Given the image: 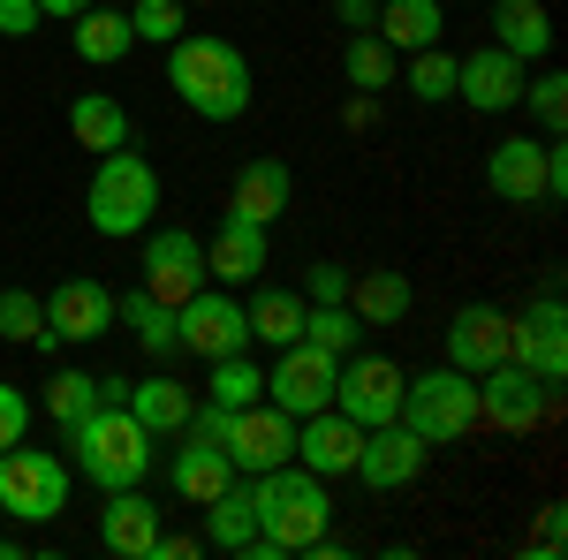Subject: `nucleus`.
Here are the masks:
<instances>
[{
  "mask_svg": "<svg viewBox=\"0 0 568 560\" xmlns=\"http://www.w3.org/2000/svg\"><path fill=\"white\" fill-rule=\"evenodd\" d=\"M251 508H258V538L243 546V560H288V553H304L311 538H326V522H334L326 477H311L304 462L251 477Z\"/></svg>",
  "mask_w": 568,
  "mask_h": 560,
  "instance_id": "1",
  "label": "nucleus"
},
{
  "mask_svg": "<svg viewBox=\"0 0 568 560\" xmlns=\"http://www.w3.org/2000/svg\"><path fill=\"white\" fill-rule=\"evenodd\" d=\"M168 84H175V99L197 122H243L251 99H258L243 45L213 39V31H182V39L168 45Z\"/></svg>",
  "mask_w": 568,
  "mask_h": 560,
  "instance_id": "2",
  "label": "nucleus"
},
{
  "mask_svg": "<svg viewBox=\"0 0 568 560\" xmlns=\"http://www.w3.org/2000/svg\"><path fill=\"white\" fill-rule=\"evenodd\" d=\"M61 439L77 447V470L99 492H122V485H144L152 477V431L130 417V401H99L84 425H69Z\"/></svg>",
  "mask_w": 568,
  "mask_h": 560,
  "instance_id": "3",
  "label": "nucleus"
},
{
  "mask_svg": "<svg viewBox=\"0 0 568 560\" xmlns=\"http://www.w3.org/2000/svg\"><path fill=\"white\" fill-rule=\"evenodd\" d=\"M84 213L99 235H144L152 227V213H160V167L136 152V144H122V152H99V174H91V197Z\"/></svg>",
  "mask_w": 568,
  "mask_h": 560,
  "instance_id": "4",
  "label": "nucleus"
},
{
  "mask_svg": "<svg viewBox=\"0 0 568 560\" xmlns=\"http://www.w3.org/2000/svg\"><path fill=\"white\" fill-rule=\"evenodd\" d=\"M394 417L417 431L425 447H455V439L478 431V379L455 371V364L417 371V379H402V409H394Z\"/></svg>",
  "mask_w": 568,
  "mask_h": 560,
  "instance_id": "5",
  "label": "nucleus"
},
{
  "mask_svg": "<svg viewBox=\"0 0 568 560\" xmlns=\"http://www.w3.org/2000/svg\"><path fill=\"white\" fill-rule=\"evenodd\" d=\"M485 190L500 205H554L568 190V160H561V136H500L485 152Z\"/></svg>",
  "mask_w": 568,
  "mask_h": 560,
  "instance_id": "6",
  "label": "nucleus"
},
{
  "mask_svg": "<svg viewBox=\"0 0 568 560\" xmlns=\"http://www.w3.org/2000/svg\"><path fill=\"white\" fill-rule=\"evenodd\" d=\"M69 508V462L45 447H0V516L16 522H53Z\"/></svg>",
  "mask_w": 568,
  "mask_h": 560,
  "instance_id": "7",
  "label": "nucleus"
},
{
  "mask_svg": "<svg viewBox=\"0 0 568 560\" xmlns=\"http://www.w3.org/2000/svg\"><path fill=\"white\" fill-rule=\"evenodd\" d=\"M227 462H235V477H265L281 470V462H296V417L288 409H273V401H243V409H227Z\"/></svg>",
  "mask_w": 568,
  "mask_h": 560,
  "instance_id": "8",
  "label": "nucleus"
},
{
  "mask_svg": "<svg viewBox=\"0 0 568 560\" xmlns=\"http://www.w3.org/2000/svg\"><path fill=\"white\" fill-rule=\"evenodd\" d=\"M334 379H342V356L311 342L273 348V371H265V401L288 409V417H311V409H334Z\"/></svg>",
  "mask_w": 568,
  "mask_h": 560,
  "instance_id": "9",
  "label": "nucleus"
},
{
  "mask_svg": "<svg viewBox=\"0 0 568 560\" xmlns=\"http://www.w3.org/2000/svg\"><path fill=\"white\" fill-rule=\"evenodd\" d=\"M175 326H182V356H205V364H213V356H243V348H251V310L227 296V288H213V281H205V288L175 310Z\"/></svg>",
  "mask_w": 568,
  "mask_h": 560,
  "instance_id": "10",
  "label": "nucleus"
},
{
  "mask_svg": "<svg viewBox=\"0 0 568 560\" xmlns=\"http://www.w3.org/2000/svg\"><path fill=\"white\" fill-rule=\"evenodd\" d=\"M546 409H554V387H546L538 371H524V364H493V371H478V425L538 431Z\"/></svg>",
  "mask_w": 568,
  "mask_h": 560,
  "instance_id": "11",
  "label": "nucleus"
},
{
  "mask_svg": "<svg viewBox=\"0 0 568 560\" xmlns=\"http://www.w3.org/2000/svg\"><path fill=\"white\" fill-rule=\"evenodd\" d=\"M334 409H342L349 425H364V431L394 425V409H402V364L349 348V356H342V379H334Z\"/></svg>",
  "mask_w": 568,
  "mask_h": 560,
  "instance_id": "12",
  "label": "nucleus"
},
{
  "mask_svg": "<svg viewBox=\"0 0 568 560\" xmlns=\"http://www.w3.org/2000/svg\"><path fill=\"white\" fill-rule=\"evenodd\" d=\"M425 462H433V447H425L417 431L394 417V425H372V431H364L349 477H364L372 492H402V485H417V477H425Z\"/></svg>",
  "mask_w": 568,
  "mask_h": 560,
  "instance_id": "13",
  "label": "nucleus"
},
{
  "mask_svg": "<svg viewBox=\"0 0 568 560\" xmlns=\"http://www.w3.org/2000/svg\"><path fill=\"white\" fill-rule=\"evenodd\" d=\"M205 288V243L190 235V227H160L152 243H144V296H160V303H190Z\"/></svg>",
  "mask_w": 568,
  "mask_h": 560,
  "instance_id": "14",
  "label": "nucleus"
},
{
  "mask_svg": "<svg viewBox=\"0 0 568 560\" xmlns=\"http://www.w3.org/2000/svg\"><path fill=\"white\" fill-rule=\"evenodd\" d=\"M455 99H463L470 114H508V106H524V61L500 53V45L463 53V61H455Z\"/></svg>",
  "mask_w": 568,
  "mask_h": 560,
  "instance_id": "15",
  "label": "nucleus"
},
{
  "mask_svg": "<svg viewBox=\"0 0 568 560\" xmlns=\"http://www.w3.org/2000/svg\"><path fill=\"white\" fill-rule=\"evenodd\" d=\"M508 318L516 310H500V303H463L455 318H447V364L455 371H493V364H508Z\"/></svg>",
  "mask_w": 568,
  "mask_h": 560,
  "instance_id": "16",
  "label": "nucleus"
},
{
  "mask_svg": "<svg viewBox=\"0 0 568 560\" xmlns=\"http://www.w3.org/2000/svg\"><path fill=\"white\" fill-rule=\"evenodd\" d=\"M356 447H364V425H349L342 409H311V417H296V462H304L311 477H349Z\"/></svg>",
  "mask_w": 568,
  "mask_h": 560,
  "instance_id": "17",
  "label": "nucleus"
},
{
  "mask_svg": "<svg viewBox=\"0 0 568 560\" xmlns=\"http://www.w3.org/2000/svg\"><path fill=\"white\" fill-rule=\"evenodd\" d=\"M99 546L114 560H152V546H160V500H144L136 485H122L99 508Z\"/></svg>",
  "mask_w": 568,
  "mask_h": 560,
  "instance_id": "18",
  "label": "nucleus"
},
{
  "mask_svg": "<svg viewBox=\"0 0 568 560\" xmlns=\"http://www.w3.org/2000/svg\"><path fill=\"white\" fill-rule=\"evenodd\" d=\"M45 326H53L61 342H99V334L114 326V288H106V281H61V288L45 296Z\"/></svg>",
  "mask_w": 568,
  "mask_h": 560,
  "instance_id": "19",
  "label": "nucleus"
},
{
  "mask_svg": "<svg viewBox=\"0 0 568 560\" xmlns=\"http://www.w3.org/2000/svg\"><path fill=\"white\" fill-rule=\"evenodd\" d=\"M288 197H296L288 160H251V167L235 174V190H227V213L251 220V227H273V220L288 213Z\"/></svg>",
  "mask_w": 568,
  "mask_h": 560,
  "instance_id": "20",
  "label": "nucleus"
},
{
  "mask_svg": "<svg viewBox=\"0 0 568 560\" xmlns=\"http://www.w3.org/2000/svg\"><path fill=\"white\" fill-rule=\"evenodd\" d=\"M265 273V227H251V220L220 213V235L205 243V281H220V288H243V281H258Z\"/></svg>",
  "mask_w": 568,
  "mask_h": 560,
  "instance_id": "21",
  "label": "nucleus"
},
{
  "mask_svg": "<svg viewBox=\"0 0 568 560\" xmlns=\"http://www.w3.org/2000/svg\"><path fill=\"white\" fill-rule=\"evenodd\" d=\"M69 45H77V61H91V69H114V61H122V53L136 45L130 8H114V0H91L84 16H69Z\"/></svg>",
  "mask_w": 568,
  "mask_h": 560,
  "instance_id": "22",
  "label": "nucleus"
},
{
  "mask_svg": "<svg viewBox=\"0 0 568 560\" xmlns=\"http://www.w3.org/2000/svg\"><path fill=\"white\" fill-rule=\"evenodd\" d=\"M122 401H130V417H136L144 431H152V439H175V431H182V417H190V401H197V394H190V387L175 379V371L160 364L152 379H130V394H122Z\"/></svg>",
  "mask_w": 568,
  "mask_h": 560,
  "instance_id": "23",
  "label": "nucleus"
},
{
  "mask_svg": "<svg viewBox=\"0 0 568 560\" xmlns=\"http://www.w3.org/2000/svg\"><path fill=\"white\" fill-rule=\"evenodd\" d=\"M220 485H235V462H227V447H197V439H182L175 462H168V492L190 500V508H205Z\"/></svg>",
  "mask_w": 568,
  "mask_h": 560,
  "instance_id": "24",
  "label": "nucleus"
},
{
  "mask_svg": "<svg viewBox=\"0 0 568 560\" xmlns=\"http://www.w3.org/2000/svg\"><path fill=\"white\" fill-rule=\"evenodd\" d=\"M493 45L516 61H546L554 53V16L538 0H493Z\"/></svg>",
  "mask_w": 568,
  "mask_h": 560,
  "instance_id": "25",
  "label": "nucleus"
},
{
  "mask_svg": "<svg viewBox=\"0 0 568 560\" xmlns=\"http://www.w3.org/2000/svg\"><path fill=\"white\" fill-rule=\"evenodd\" d=\"M69 136L84 144L91 160H99V152H122V144H130V106L106 99V91H84V99H69Z\"/></svg>",
  "mask_w": 568,
  "mask_h": 560,
  "instance_id": "26",
  "label": "nucleus"
},
{
  "mask_svg": "<svg viewBox=\"0 0 568 560\" xmlns=\"http://www.w3.org/2000/svg\"><path fill=\"white\" fill-rule=\"evenodd\" d=\"M114 318H130L136 326V348L152 356V364H175L182 356V326H175V303H160V296H114Z\"/></svg>",
  "mask_w": 568,
  "mask_h": 560,
  "instance_id": "27",
  "label": "nucleus"
},
{
  "mask_svg": "<svg viewBox=\"0 0 568 560\" xmlns=\"http://www.w3.org/2000/svg\"><path fill=\"white\" fill-rule=\"evenodd\" d=\"M439 0H379V16H372V31L394 45V53H425V45H439Z\"/></svg>",
  "mask_w": 568,
  "mask_h": 560,
  "instance_id": "28",
  "label": "nucleus"
},
{
  "mask_svg": "<svg viewBox=\"0 0 568 560\" xmlns=\"http://www.w3.org/2000/svg\"><path fill=\"white\" fill-rule=\"evenodd\" d=\"M349 310L364 318V326H402V318H409V281H402V265L356 273L349 281Z\"/></svg>",
  "mask_w": 568,
  "mask_h": 560,
  "instance_id": "29",
  "label": "nucleus"
},
{
  "mask_svg": "<svg viewBox=\"0 0 568 560\" xmlns=\"http://www.w3.org/2000/svg\"><path fill=\"white\" fill-rule=\"evenodd\" d=\"M258 538V508H251V485H220L213 500H205V546L220 553H243Z\"/></svg>",
  "mask_w": 568,
  "mask_h": 560,
  "instance_id": "30",
  "label": "nucleus"
},
{
  "mask_svg": "<svg viewBox=\"0 0 568 560\" xmlns=\"http://www.w3.org/2000/svg\"><path fill=\"white\" fill-rule=\"evenodd\" d=\"M0 342H23V348H39V356L61 348V334L45 326V303L31 288H0Z\"/></svg>",
  "mask_w": 568,
  "mask_h": 560,
  "instance_id": "31",
  "label": "nucleus"
},
{
  "mask_svg": "<svg viewBox=\"0 0 568 560\" xmlns=\"http://www.w3.org/2000/svg\"><path fill=\"white\" fill-rule=\"evenodd\" d=\"M394 69H402V53H394L379 31H349V45H342V77H349L356 91H387Z\"/></svg>",
  "mask_w": 568,
  "mask_h": 560,
  "instance_id": "32",
  "label": "nucleus"
},
{
  "mask_svg": "<svg viewBox=\"0 0 568 560\" xmlns=\"http://www.w3.org/2000/svg\"><path fill=\"white\" fill-rule=\"evenodd\" d=\"M251 342H265V348L304 342V296H296V288H265V296L251 303Z\"/></svg>",
  "mask_w": 568,
  "mask_h": 560,
  "instance_id": "33",
  "label": "nucleus"
},
{
  "mask_svg": "<svg viewBox=\"0 0 568 560\" xmlns=\"http://www.w3.org/2000/svg\"><path fill=\"white\" fill-rule=\"evenodd\" d=\"M304 342L326 348V356H349L364 342V318H356L349 303H304Z\"/></svg>",
  "mask_w": 568,
  "mask_h": 560,
  "instance_id": "34",
  "label": "nucleus"
},
{
  "mask_svg": "<svg viewBox=\"0 0 568 560\" xmlns=\"http://www.w3.org/2000/svg\"><path fill=\"white\" fill-rule=\"evenodd\" d=\"M91 409H99V379H91V371H53V379H45V417L61 431L84 425Z\"/></svg>",
  "mask_w": 568,
  "mask_h": 560,
  "instance_id": "35",
  "label": "nucleus"
},
{
  "mask_svg": "<svg viewBox=\"0 0 568 560\" xmlns=\"http://www.w3.org/2000/svg\"><path fill=\"white\" fill-rule=\"evenodd\" d=\"M258 394H265V371L251 364V356H213V394H205V401L243 409V401H258Z\"/></svg>",
  "mask_w": 568,
  "mask_h": 560,
  "instance_id": "36",
  "label": "nucleus"
},
{
  "mask_svg": "<svg viewBox=\"0 0 568 560\" xmlns=\"http://www.w3.org/2000/svg\"><path fill=\"white\" fill-rule=\"evenodd\" d=\"M409 99H425V106H439V99H455V53H439V45H425V53H409Z\"/></svg>",
  "mask_w": 568,
  "mask_h": 560,
  "instance_id": "37",
  "label": "nucleus"
},
{
  "mask_svg": "<svg viewBox=\"0 0 568 560\" xmlns=\"http://www.w3.org/2000/svg\"><path fill=\"white\" fill-rule=\"evenodd\" d=\"M130 31L152 45H175L182 31H190V8L182 0H130Z\"/></svg>",
  "mask_w": 568,
  "mask_h": 560,
  "instance_id": "38",
  "label": "nucleus"
},
{
  "mask_svg": "<svg viewBox=\"0 0 568 560\" xmlns=\"http://www.w3.org/2000/svg\"><path fill=\"white\" fill-rule=\"evenodd\" d=\"M524 99H530V114H538V136H561V122H568V77H561V69L530 77Z\"/></svg>",
  "mask_w": 568,
  "mask_h": 560,
  "instance_id": "39",
  "label": "nucleus"
},
{
  "mask_svg": "<svg viewBox=\"0 0 568 560\" xmlns=\"http://www.w3.org/2000/svg\"><path fill=\"white\" fill-rule=\"evenodd\" d=\"M304 296H311V303H349V273H342L334 258H318V265L304 273Z\"/></svg>",
  "mask_w": 568,
  "mask_h": 560,
  "instance_id": "40",
  "label": "nucleus"
},
{
  "mask_svg": "<svg viewBox=\"0 0 568 560\" xmlns=\"http://www.w3.org/2000/svg\"><path fill=\"white\" fill-rule=\"evenodd\" d=\"M31 431V401H23V387H0V447H16Z\"/></svg>",
  "mask_w": 568,
  "mask_h": 560,
  "instance_id": "41",
  "label": "nucleus"
},
{
  "mask_svg": "<svg viewBox=\"0 0 568 560\" xmlns=\"http://www.w3.org/2000/svg\"><path fill=\"white\" fill-rule=\"evenodd\" d=\"M39 31V0H0V39H31Z\"/></svg>",
  "mask_w": 568,
  "mask_h": 560,
  "instance_id": "42",
  "label": "nucleus"
},
{
  "mask_svg": "<svg viewBox=\"0 0 568 560\" xmlns=\"http://www.w3.org/2000/svg\"><path fill=\"white\" fill-rule=\"evenodd\" d=\"M524 553L530 560H554V553H561V508H546V516H538V530H530Z\"/></svg>",
  "mask_w": 568,
  "mask_h": 560,
  "instance_id": "43",
  "label": "nucleus"
},
{
  "mask_svg": "<svg viewBox=\"0 0 568 560\" xmlns=\"http://www.w3.org/2000/svg\"><path fill=\"white\" fill-rule=\"evenodd\" d=\"M205 553V538H175V530H160V546H152V560H197Z\"/></svg>",
  "mask_w": 568,
  "mask_h": 560,
  "instance_id": "44",
  "label": "nucleus"
},
{
  "mask_svg": "<svg viewBox=\"0 0 568 560\" xmlns=\"http://www.w3.org/2000/svg\"><path fill=\"white\" fill-rule=\"evenodd\" d=\"M334 16H342V31H372L379 0H334Z\"/></svg>",
  "mask_w": 568,
  "mask_h": 560,
  "instance_id": "45",
  "label": "nucleus"
},
{
  "mask_svg": "<svg viewBox=\"0 0 568 560\" xmlns=\"http://www.w3.org/2000/svg\"><path fill=\"white\" fill-rule=\"evenodd\" d=\"M342 122H349V130H372V122H379V91H356V99H349V114H342Z\"/></svg>",
  "mask_w": 568,
  "mask_h": 560,
  "instance_id": "46",
  "label": "nucleus"
},
{
  "mask_svg": "<svg viewBox=\"0 0 568 560\" xmlns=\"http://www.w3.org/2000/svg\"><path fill=\"white\" fill-rule=\"evenodd\" d=\"M91 0H39V16H53V23H69V16H84Z\"/></svg>",
  "mask_w": 568,
  "mask_h": 560,
  "instance_id": "47",
  "label": "nucleus"
},
{
  "mask_svg": "<svg viewBox=\"0 0 568 560\" xmlns=\"http://www.w3.org/2000/svg\"><path fill=\"white\" fill-rule=\"evenodd\" d=\"M16 553H23V538H0V560H16Z\"/></svg>",
  "mask_w": 568,
  "mask_h": 560,
  "instance_id": "48",
  "label": "nucleus"
},
{
  "mask_svg": "<svg viewBox=\"0 0 568 560\" xmlns=\"http://www.w3.org/2000/svg\"><path fill=\"white\" fill-rule=\"evenodd\" d=\"M114 8H130V0H114Z\"/></svg>",
  "mask_w": 568,
  "mask_h": 560,
  "instance_id": "49",
  "label": "nucleus"
},
{
  "mask_svg": "<svg viewBox=\"0 0 568 560\" xmlns=\"http://www.w3.org/2000/svg\"><path fill=\"white\" fill-rule=\"evenodd\" d=\"M182 8H190V0H182Z\"/></svg>",
  "mask_w": 568,
  "mask_h": 560,
  "instance_id": "50",
  "label": "nucleus"
}]
</instances>
